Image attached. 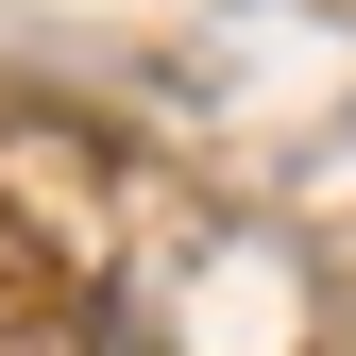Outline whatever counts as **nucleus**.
Masks as SVG:
<instances>
[]
</instances>
